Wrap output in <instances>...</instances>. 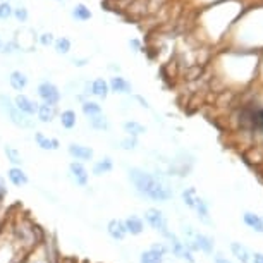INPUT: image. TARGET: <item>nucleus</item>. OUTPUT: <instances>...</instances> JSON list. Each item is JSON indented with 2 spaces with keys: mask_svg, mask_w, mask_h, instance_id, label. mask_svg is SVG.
Listing matches in <instances>:
<instances>
[{
  "mask_svg": "<svg viewBox=\"0 0 263 263\" xmlns=\"http://www.w3.org/2000/svg\"><path fill=\"white\" fill-rule=\"evenodd\" d=\"M14 16H16V19H18V21L25 23L26 19H28V11H26L25 7H18L14 11Z\"/></svg>",
  "mask_w": 263,
  "mask_h": 263,
  "instance_id": "obj_34",
  "label": "nucleus"
},
{
  "mask_svg": "<svg viewBox=\"0 0 263 263\" xmlns=\"http://www.w3.org/2000/svg\"><path fill=\"white\" fill-rule=\"evenodd\" d=\"M29 249L16 239L7 217L0 225V263H21Z\"/></svg>",
  "mask_w": 263,
  "mask_h": 263,
  "instance_id": "obj_2",
  "label": "nucleus"
},
{
  "mask_svg": "<svg viewBox=\"0 0 263 263\" xmlns=\"http://www.w3.org/2000/svg\"><path fill=\"white\" fill-rule=\"evenodd\" d=\"M253 262H255V263H263V255H262V253H255V255H253Z\"/></svg>",
  "mask_w": 263,
  "mask_h": 263,
  "instance_id": "obj_36",
  "label": "nucleus"
},
{
  "mask_svg": "<svg viewBox=\"0 0 263 263\" xmlns=\"http://www.w3.org/2000/svg\"><path fill=\"white\" fill-rule=\"evenodd\" d=\"M108 88H110L112 93H119V95L131 93V84H129L122 76L110 78V81H108Z\"/></svg>",
  "mask_w": 263,
  "mask_h": 263,
  "instance_id": "obj_19",
  "label": "nucleus"
},
{
  "mask_svg": "<svg viewBox=\"0 0 263 263\" xmlns=\"http://www.w3.org/2000/svg\"><path fill=\"white\" fill-rule=\"evenodd\" d=\"M124 225H126V231H128V236L129 234L139 236L145 231V222H143V218L138 217V215H129V217H126Z\"/></svg>",
  "mask_w": 263,
  "mask_h": 263,
  "instance_id": "obj_17",
  "label": "nucleus"
},
{
  "mask_svg": "<svg viewBox=\"0 0 263 263\" xmlns=\"http://www.w3.org/2000/svg\"><path fill=\"white\" fill-rule=\"evenodd\" d=\"M128 179L139 196L152 201H169L172 198V186L163 172H148L139 167L128 170Z\"/></svg>",
  "mask_w": 263,
  "mask_h": 263,
  "instance_id": "obj_1",
  "label": "nucleus"
},
{
  "mask_svg": "<svg viewBox=\"0 0 263 263\" xmlns=\"http://www.w3.org/2000/svg\"><path fill=\"white\" fill-rule=\"evenodd\" d=\"M38 191L43 194V198H45V200L50 201V203H57V196H53V194L50 193V191H45L43 187H38Z\"/></svg>",
  "mask_w": 263,
  "mask_h": 263,
  "instance_id": "obj_35",
  "label": "nucleus"
},
{
  "mask_svg": "<svg viewBox=\"0 0 263 263\" xmlns=\"http://www.w3.org/2000/svg\"><path fill=\"white\" fill-rule=\"evenodd\" d=\"M4 155L11 167H25V157H23L21 150L14 145H4Z\"/></svg>",
  "mask_w": 263,
  "mask_h": 263,
  "instance_id": "obj_15",
  "label": "nucleus"
},
{
  "mask_svg": "<svg viewBox=\"0 0 263 263\" xmlns=\"http://www.w3.org/2000/svg\"><path fill=\"white\" fill-rule=\"evenodd\" d=\"M2 47H4V42H2V38H0V50H2Z\"/></svg>",
  "mask_w": 263,
  "mask_h": 263,
  "instance_id": "obj_39",
  "label": "nucleus"
},
{
  "mask_svg": "<svg viewBox=\"0 0 263 263\" xmlns=\"http://www.w3.org/2000/svg\"><path fill=\"white\" fill-rule=\"evenodd\" d=\"M53 49L59 55H67L71 52V40L66 38V36H60L53 42Z\"/></svg>",
  "mask_w": 263,
  "mask_h": 263,
  "instance_id": "obj_29",
  "label": "nucleus"
},
{
  "mask_svg": "<svg viewBox=\"0 0 263 263\" xmlns=\"http://www.w3.org/2000/svg\"><path fill=\"white\" fill-rule=\"evenodd\" d=\"M4 218H5V217H2V218H0V225H2V222H4Z\"/></svg>",
  "mask_w": 263,
  "mask_h": 263,
  "instance_id": "obj_40",
  "label": "nucleus"
},
{
  "mask_svg": "<svg viewBox=\"0 0 263 263\" xmlns=\"http://www.w3.org/2000/svg\"><path fill=\"white\" fill-rule=\"evenodd\" d=\"M196 200H198V194H196V191H194L193 187H187V189L183 191V201H184V205H186V207L194 208Z\"/></svg>",
  "mask_w": 263,
  "mask_h": 263,
  "instance_id": "obj_31",
  "label": "nucleus"
},
{
  "mask_svg": "<svg viewBox=\"0 0 263 263\" xmlns=\"http://www.w3.org/2000/svg\"><path fill=\"white\" fill-rule=\"evenodd\" d=\"M38 42L42 43L43 47H50V45H53V35L52 33H43V35H40V38H38Z\"/></svg>",
  "mask_w": 263,
  "mask_h": 263,
  "instance_id": "obj_33",
  "label": "nucleus"
},
{
  "mask_svg": "<svg viewBox=\"0 0 263 263\" xmlns=\"http://www.w3.org/2000/svg\"><path fill=\"white\" fill-rule=\"evenodd\" d=\"M81 112H83L84 117L91 119V117H95V115H100L102 114V105L98 104V102L86 98V100L81 102Z\"/></svg>",
  "mask_w": 263,
  "mask_h": 263,
  "instance_id": "obj_21",
  "label": "nucleus"
},
{
  "mask_svg": "<svg viewBox=\"0 0 263 263\" xmlns=\"http://www.w3.org/2000/svg\"><path fill=\"white\" fill-rule=\"evenodd\" d=\"M231 249H232V253H234V256L241 263H248L249 262V256H251V255H249L248 248H246V246H242L241 242H232Z\"/></svg>",
  "mask_w": 263,
  "mask_h": 263,
  "instance_id": "obj_25",
  "label": "nucleus"
},
{
  "mask_svg": "<svg viewBox=\"0 0 263 263\" xmlns=\"http://www.w3.org/2000/svg\"><path fill=\"white\" fill-rule=\"evenodd\" d=\"M59 122L64 129L71 131V129H74L78 124V114L73 110V108H66V110H62L59 114Z\"/></svg>",
  "mask_w": 263,
  "mask_h": 263,
  "instance_id": "obj_20",
  "label": "nucleus"
},
{
  "mask_svg": "<svg viewBox=\"0 0 263 263\" xmlns=\"http://www.w3.org/2000/svg\"><path fill=\"white\" fill-rule=\"evenodd\" d=\"M12 100H14L16 108H18V110H21L25 115H28V117H35L36 112H38V105L40 104L36 100H33V98H29L28 95L19 93V95H16Z\"/></svg>",
  "mask_w": 263,
  "mask_h": 263,
  "instance_id": "obj_10",
  "label": "nucleus"
},
{
  "mask_svg": "<svg viewBox=\"0 0 263 263\" xmlns=\"http://www.w3.org/2000/svg\"><path fill=\"white\" fill-rule=\"evenodd\" d=\"M115 163L110 157H102L100 160H95L93 162V167H91V174L95 177H102L105 174H110L114 170Z\"/></svg>",
  "mask_w": 263,
  "mask_h": 263,
  "instance_id": "obj_14",
  "label": "nucleus"
},
{
  "mask_svg": "<svg viewBox=\"0 0 263 263\" xmlns=\"http://www.w3.org/2000/svg\"><path fill=\"white\" fill-rule=\"evenodd\" d=\"M215 263H231V262H227V260L222 258V256H217V258H215Z\"/></svg>",
  "mask_w": 263,
  "mask_h": 263,
  "instance_id": "obj_38",
  "label": "nucleus"
},
{
  "mask_svg": "<svg viewBox=\"0 0 263 263\" xmlns=\"http://www.w3.org/2000/svg\"><path fill=\"white\" fill-rule=\"evenodd\" d=\"M117 145H119L117 146L119 150H124V152H134V150H138V138L128 136V138L121 139Z\"/></svg>",
  "mask_w": 263,
  "mask_h": 263,
  "instance_id": "obj_30",
  "label": "nucleus"
},
{
  "mask_svg": "<svg viewBox=\"0 0 263 263\" xmlns=\"http://www.w3.org/2000/svg\"><path fill=\"white\" fill-rule=\"evenodd\" d=\"M57 107L53 105H47V104H40L38 105V112H36V117L42 124H52L57 117Z\"/></svg>",
  "mask_w": 263,
  "mask_h": 263,
  "instance_id": "obj_16",
  "label": "nucleus"
},
{
  "mask_svg": "<svg viewBox=\"0 0 263 263\" xmlns=\"http://www.w3.org/2000/svg\"><path fill=\"white\" fill-rule=\"evenodd\" d=\"M36 95H38V98L42 100V104L53 105V107H57L60 98H62L60 90L53 83H50V81H43V83H40L38 88H36Z\"/></svg>",
  "mask_w": 263,
  "mask_h": 263,
  "instance_id": "obj_7",
  "label": "nucleus"
},
{
  "mask_svg": "<svg viewBox=\"0 0 263 263\" xmlns=\"http://www.w3.org/2000/svg\"><path fill=\"white\" fill-rule=\"evenodd\" d=\"M9 84H11L12 90L21 93V91L28 86V76H26L23 71H12V73L9 74Z\"/></svg>",
  "mask_w": 263,
  "mask_h": 263,
  "instance_id": "obj_18",
  "label": "nucleus"
},
{
  "mask_svg": "<svg viewBox=\"0 0 263 263\" xmlns=\"http://www.w3.org/2000/svg\"><path fill=\"white\" fill-rule=\"evenodd\" d=\"M73 62H74V66H84V64H86L88 62V59H74L73 60Z\"/></svg>",
  "mask_w": 263,
  "mask_h": 263,
  "instance_id": "obj_37",
  "label": "nucleus"
},
{
  "mask_svg": "<svg viewBox=\"0 0 263 263\" xmlns=\"http://www.w3.org/2000/svg\"><path fill=\"white\" fill-rule=\"evenodd\" d=\"M88 124L93 131H100V132H107L110 129V122H108L107 115L100 114V115H95V117L88 119Z\"/></svg>",
  "mask_w": 263,
  "mask_h": 263,
  "instance_id": "obj_22",
  "label": "nucleus"
},
{
  "mask_svg": "<svg viewBox=\"0 0 263 263\" xmlns=\"http://www.w3.org/2000/svg\"><path fill=\"white\" fill-rule=\"evenodd\" d=\"M36 146H38L42 152H57L60 148V141L57 138H49L47 134H43L42 131H35L33 134Z\"/></svg>",
  "mask_w": 263,
  "mask_h": 263,
  "instance_id": "obj_12",
  "label": "nucleus"
},
{
  "mask_svg": "<svg viewBox=\"0 0 263 263\" xmlns=\"http://www.w3.org/2000/svg\"><path fill=\"white\" fill-rule=\"evenodd\" d=\"M194 211H196L198 218H200V222H203V224L210 225L211 224V218H210V211H208V205L205 203L203 200H201L200 196H198L196 203H194Z\"/></svg>",
  "mask_w": 263,
  "mask_h": 263,
  "instance_id": "obj_23",
  "label": "nucleus"
},
{
  "mask_svg": "<svg viewBox=\"0 0 263 263\" xmlns=\"http://www.w3.org/2000/svg\"><path fill=\"white\" fill-rule=\"evenodd\" d=\"M12 14H14V11H12L11 4L9 2H2L0 4V19H9Z\"/></svg>",
  "mask_w": 263,
  "mask_h": 263,
  "instance_id": "obj_32",
  "label": "nucleus"
},
{
  "mask_svg": "<svg viewBox=\"0 0 263 263\" xmlns=\"http://www.w3.org/2000/svg\"><path fill=\"white\" fill-rule=\"evenodd\" d=\"M124 131L128 132V136H132V138H138L139 134H143L145 132V128H143L139 122H136V121H128V122H124Z\"/></svg>",
  "mask_w": 263,
  "mask_h": 263,
  "instance_id": "obj_27",
  "label": "nucleus"
},
{
  "mask_svg": "<svg viewBox=\"0 0 263 263\" xmlns=\"http://www.w3.org/2000/svg\"><path fill=\"white\" fill-rule=\"evenodd\" d=\"M145 220L153 231L160 232L165 239L172 234V231H169V224H167L165 215L158 208H148V210H145Z\"/></svg>",
  "mask_w": 263,
  "mask_h": 263,
  "instance_id": "obj_5",
  "label": "nucleus"
},
{
  "mask_svg": "<svg viewBox=\"0 0 263 263\" xmlns=\"http://www.w3.org/2000/svg\"><path fill=\"white\" fill-rule=\"evenodd\" d=\"M7 179L14 187H25L29 184V177L23 167H9L7 169Z\"/></svg>",
  "mask_w": 263,
  "mask_h": 263,
  "instance_id": "obj_13",
  "label": "nucleus"
},
{
  "mask_svg": "<svg viewBox=\"0 0 263 263\" xmlns=\"http://www.w3.org/2000/svg\"><path fill=\"white\" fill-rule=\"evenodd\" d=\"M67 155L81 163L95 162V150L88 145H81V143H69L67 145Z\"/></svg>",
  "mask_w": 263,
  "mask_h": 263,
  "instance_id": "obj_8",
  "label": "nucleus"
},
{
  "mask_svg": "<svg viewBox=\"0 0 263 263\" xmlns=\"http://www.w3.org/2000/svg\"><path fill=\"white\" fill-rule=\"evenodd\" d=\"M244 222L246 225H249L251 229H255L256 232H263V218L258 217L255 213H244Z\"/></svg>",
  "mask_w": 263,
  "mask_h": 263,
  "instance_id": "obj_28",
  "label": "nucleus"
},
{
  "mask_svg": "<svg viewBox=\"0 0 263 263\" xmlns=\"http://www.w3.org/2000/svg\"><path fill=\"white\" fill-rule=\"evenodd\" d=\"M0 112L16 128L25 129V131L35 129V121L31 117H28V115H25L21 110H18L14 105V100L9 95H0Z\"/></svg>",
  "mask_w": 263,
  "mask_h": 263,
  "instance_id": "obj_3",
  "label": "nucleus"
},
{
  "mask_svg": "<svg viewBox=\"0 0 263 263\" xmlns=\"http://www.w3.org/2000/svg\"><path fill=\"white\" fill-rule=\"evenodd\" d=\"M83 93L84 95H93V97L100 98V100H105L110 93V88H108V81H105L104 78H97L91 83H84L83 86Z\"/></svg>",
  "mask_w": 263,
  "mask_h": 263,
  "instance_id": "obj_9",
  "label": "nucleus"
},
{
  "mask_svg": "<svg viewBox=\"0 0 263 263\" xmlns=\"http://www.w3.org/2000/svg\"><path fill=\"white\" fill-rule=\"evenodd\" d=\"M91 16H93L91 11L84 4H78L76 7L73 9V18L78 19V21H90Z\"/></svg>",
  "mask_w": 263,
  "mask_h": 263,
  "instance_id": "obj_26",
  "label": "nucleus"
},
{
  "mask_svg": "<svg viewBox=\"0 0 263 263\" xmlns=\"http://www.w3.org/2000/svg\"><path fill=\"white\" fill-rule=\"evenodd\" d=\"M67 179L78 187H88V184H90V170L86 169V163L73 160L69 167H67Z\"/></svg>",
  "mask_w": 263,
  "mask_h": 263,
  "instance_id": "obj_6",
  "label": "nucleus"
},
{
  "mask_svg": "<svg viewBox=\"0 0 263 263\" xmlns=\"http://www.w3.org/2000/svg\"><path fill=\"white\" fill-rule=\"evenodd\" d=\"M105 231H107L108 237L114 239V241H124V239L128 237L124 220H121V218H112V220H108Z\"/></svg>",
  "mask_w": 263,
  "mask_h": 263,
  "instance_id": "obj_11",
  "label": "nucleus"
},
{
  "mask_svg": "<svg viewBox=\"0 0 263 263\" xmlns=\"http://www.w3.org/2000/svg\"><path fill=\"white\" fill-rule=\"evenodd\" d=\"M163 260H165V256L160 255L158 251H155V249H152V248L139 253V256H138L139 263H163Z\"/></svg>",
  "mask_w": 263,
  "mask_h": 263,
  "instance_id": "obj_24",
  "label": "nucleus"
},
{
  "mask_svg": "<svg viewBox=\"0 0 263 263\" xmlns=\"http://www.w3.org/2000/svg\"><path fill=\"white\" fill-rule=\"evenodd\" d=\"M21 263H59L57 248L53 244V241L50 237H47L42 244H38L35 249H31Z\"/></svg>",
  "mask_w": 263,
  "mask_h": 263,
  "instance_id": "obj_4",
  "label": "nucleus"
}]
</instances>
